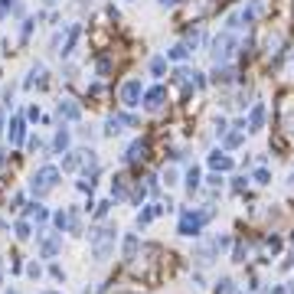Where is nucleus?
Masks as SVG:
<instances>
[{"label": "nucleus", "instance_id": "obj_18", "mask_svg": "<svg viewBox=\"0 0 294 294\" xmlns=\"http://www.w3.org/2000/svg\"><path fill=\"white\" fill-rule=\"evenodd\" d=\"M121 114H111V118L108 121H105V134H108V138H114V134H121Z\"/></svg>", "mask_w": 294, "mask_h": 294}, {"label": "nucleus", "instance_id": "obj_14", "mask_svg": "<svg viewBox=\"0 0 294 294\" xmlns=\"http://www.w3.org/2000/svg\"><path fill=\"white\" fill-rule=\"evenodd\" d=\"M69 141H72V134H69L66 128H59V131H56V138H52V150H56V154H66Z\"/></svg>", "mask_w": 294, "mask_h": 294}, {"label": "nucleus", "instance_id": "obj_24", "mask_svg": "<svg viewBox=\"0 0 294 294\" xmlns=\"http://www.w3.org/2000/svg\"><path fill=\"white\" fill-rule=\"evenodd\" d=\"M13 232H16V239H30V236H33V232H30V219H20Z\"/></svg>", "mask_w": 294, "mask_h": 294}, {"label": "nucleus", "instance_id": "obj_5", "mask_svg": "<svg viewBox=\"0 0 294 294\" xmlns=\"http://www.w3.org/2000/svg\"><path fill=\"white\" fill-rule=\"evenodd\" d=\"M265 121H268V105H265L262 98H255V105H252V108H248V114H245L248 134H258V131L265 128Z\"/></svg>", "mask_w": 294, "mask_h": 294}, {"label": "nucleus", "instance_id": "obj_38", "mask_svg": "<svg viewBox=\"0 0 294 294\" xmlns=\"http://www.w3.org/2000/svg\"><path fill=\"white\" fill-rule=\"evenodd\" d=\"M46 4H49V7H52V4H56V0H46Z\"/></svg>", "mask_w": 294, "mask_h": 294}, {"label": "nucleus", "instance_id": "obj_3", "mask_svg": "<svg viewBox=\"0 0 294 294\" xmlns=\"http://www.w3.org/2000/svg\"><path fill=\"white\" fill-rule=\"evenodd\" d=\"M56 183H59V170L46 164V167H40V170H36V177H33V193H36V196H46Z\"/></svg>", "mask_w": 294, "mask_h": 294}, {"label": "nucleus", "instance_id": "obj_12", "mask_svg": "<svg viewBox=\"0 0 294 294\" xmlns=\"http://www.w3.org/2000/svg\"><path fill=\"white\" fill-rule=\"evenodd\" d=\"M59 245H62V239H59V232H52V236H46L40 242V252H43V258H52L59 252Z\"/></svg>", "mask_w": 294, "mask_h": 294}, {"label": "nucleus", "instance_id": "obj_31", "mask_svg": "<svg viewBox=\"0 0 294 294\" xmlns=\"http://www.w3.org/2000/svg\"><path fill=\"white\" fill-rule=\"evenodd\" d=\"M26 275H30V278H40V275H43V271H40V265H36V262H33V265H30V268H26Z\"/></svg>", "mask_w": 294, "mask_h": 294}, {"label": "nucleus", "instance_id": "obj_15", "mask_svg": "<svg viewBox=\"0 0 294 294\" xmlns=\"http://www.w3.org/2000/svg\"><path fill=\"white\" fill-rule=\"evenodd\" d=\"M190 56H193V52L186 49L183 43H177V46H170V49H167V59H173V62H186Z\"/></svg>", "mask_w": 294, "mask_h": 294}, {"label": "nucleus", "instance_id": "obj_9", "mask_svg": "<svg viewBox=\"0 0 294 294\" xmlns=\"http://www.w3.org/2000/svg\"><path fill=\"white\" fill-rule=\"evenodd\" d=\"M56 111H59V118H66V121H79V118H82V108H79L72 98H62Z\"/></svg>", "mask_w": 294, "mask_h": 294}, {"label": "nucleus", "instance_id": "obj_11", "mask_svg": "<svg viewBox=\"0 0 294 294\" xmlns=\"http://www.w3.org/2000/svg\"><path fill=\"white\" fill-rule=\"evenodd\" d=\"M23 138H26V121H23V114H16L13 124H10V144H13V147H20V144H23Z\"/></svg>", "mask_w": 294, "mask_h": 294}, {"label": "nucleus", "instance_id": "obj_19", "mask_svg": "<svg viewBox=\"0 0 294 294\" xmlns=\"http://www.w3.org/2000/svg\"><path fill=\"white\" fill-rule=\"evenodd\" d=\"M134 252H138V236L128 232V236H124V258L131 262V258H134Z\"/></svg>", "mask_w": 294, "mask_h": 294}, {"label": "nucleus", "instance_id": "obj_40", "mask_svg": "<svg viewBox=\"0 0 294 294\" xmlns=\"http://www.w3.org/2000/svg\"><path fill=\"white\" fill-rule=\"evenodd\" d=\"M46 294H56V291H46Z\"/></svg>", "mask_w": 294, "mask_h": 294}, {"label": "nucleus", "instance_id": "obj_23", "mask_svg": "<svg viewBox=\"0 0 294 294\" xmlns=\"http://www.w3.org/2000/svg\"><path fill=\"white\" fill-rule=\"evenodd\" d=\"M248 190V177L245 173H236L232 177V193H245Z\"/></svg>", "mask_w": 294, "mask_h": 294}, {"label": "nucleus", "instance_id": "obj_35", "mask_svg": "<svg viewBox=\"0 0 294 294\" xmlns=\"http://www.w3.org/2000/svg\"><path fill=\"white\" fill-rule=\"evenodd\" d=\"M288 190H291V193H294V170H291V173H288Z\"/></svg>", "mask_w": 294, "mask_h": 294}, {"label": "nucleus", "instance_id": "obj_28", "mask_svg": "<svg viewBox=\"0 0 294 294\" xmlns=\"http://www.w3.org/2000/svg\"><path fill=\"white\" fill-rule=\"evenodd\" d=\"M108 206H111V200L98 203V209H95V219H105V216H108Z\"/></svg>", "mask_w": 294, "mask_h": 294}, {"label": "nucleus", "instance_id": "obj_8", "mask_svg": "<svg viewBox=\"0 0 294 294\" xmlns=\"http://www.w3.org/2000/svg\"><path fill=\"white\" fill-rule=\"evenodd\" d=\"M209 167H212V173H229L236 167V160L226 154V150H212L209 154Z\"/></svg>", "mask_w": 294, "mask_h": 294}, {"label": "nucleus", "instance_id": "obj_6", "mask_svg": "<svg viewBox=\"0 0 294 294\" xmlns=\"http://www.w3.org/2000/svg\"><path fill=\"white\" fill-rule=\"evenodd\" d=\"M164 105H167V88L164 85H154V88L144 92V108L147 111H160Z\"/></svg>", "mask_w": 294, "mask_h": 294}, {"label": "nucleus", "instance_id": "obj_36", "mask_svg": "<svg viewBox=\"0 0 294 294\" xmlns=\"http://www.w3.org/2000/svg\"><path fill=\"white\" fill-rule=\"evenodd\" d=\"M157 4H160V7H170V4H173V0H157Z\"/></svg>", "mask_w": 294, "mask_h": 294}, {"label": "nucleus", "instance_id": "obj_10", "mask_svg": "<svg viewBox=\"0 0 294 294\" xmlns=\"http://www.w3.org/2000/svg\"><path fill=\"white\" fill-rule=\"evenodd\" d=\"M147 157V141H134V144H128V150H124V160L128 164H138V160Z\"/></svg>", "mask_w": 294, "mask_h": 294}, {"label": "nucleus", "instance_id": "obj_37", "mask_svg": "<svg viewBox=\"0 0 294 294\" xmlns=\"http://www.w3.org/2000/svg\"><path fill=\"white\" fill-rule=\"evenodd\" d=\"M288 242H291V248H294V229H291V239H288Z\"/></svg>", "mask_w": 294, "mask_h": 294}, {"label": "nucleus", "instance_id": "obj_13", "mask_svg": "<svg viewBox=\"0 0 294 294\" xmlns=\"http://www.w3.org/2000/svg\"><path fill=\"white\" fill-rule=\"evenodd\" d=\"M242 144H245V134H242V131H232V128H229L226 134H222V147H226V150H236V147H242Z\"/></svg>", "mask_w": 294, "mask_h": 294}, {"label": "nucleus", "instance_id": "obj_25", "mask_svg": "<svg viewBox=\"0 0 294 294\" xmlns=\"http://www.w3.org/2000/svg\"><path fill=\"white\" fill-rule=\"evenodd\" d=\"M13 4L16 0H0V23H4L7 16H13Z\"/></svg>", "mask_w": 294, "mask_h": 294}, {"label": "nucleus", "instance_id": "obj_1", "mask_svg": "<svg viewBox=\"0 0 294 294\" xmlns=\"http://www.w3.org/2000/svg\"><path fill=\"white\" fill-rule=\"evenodd\" d=\"M209 56H212V66H232L242 56V36L229 33V30H219L209 40Z\"/></svg>", "mask_w": 294, "mask_h": 294}, {"label": "nucleus", "instance_id": "obj_22", "mask_svg": "<svg viewBox=\"0 0 294 294\" xmlns=\"http://www.w3.org/2000/svg\"><path fill=\"white\" fill-rule=\"evenodd\" d=\"M232 262H236V265H242V262H248V245H242V242H236V248H232Z\"/></svg>", "mask_w": 294, "mask_h": 294}, {"label": "nucleus", "instance_id": "obj_32", "mask_svg": "<svg viewBox=\"0 0 294 294\" xmlns=\"http://www.w3.org/2000/svg\"><path fill=\"white\" fill-rule=\"evenodd\" d=\"M52 219H56V229H66V212H56Z\"/></svg>", "mask_w": 294, "mask_h": 294}, {"label": "nucleus", "instance_id": "obj_27", "mask_svg": "<svg viewBox=\"0 0 294 294\" xmlns=\"http://www.w3.org/2000/svg\"><path fill=\"white\" fill-rule=\"evenodd\" d=\"M212 131H216V138H222L229 131V118H216V124H212Z\"/></svg>", "mask_w": 294, "mask_h": 294}, {"label": "nucleus", "instance_id": "obj_30", "mask_svg": "<svg viewBox=\"0 0 294 294\" xmlns=\"http://www.w3.org/2000/svg\"><path fill=\"white\" fill-rule=\"evenodd\" d=\"M49 275H52V278H56V281H66V271H62L59 265H52V268H49Z\"/></svg>", "mask_w": 294, "mask_h": 294}, {"label": "nucleus", "instance_id": "obj_4", "mask_svg": "<svg viewBox=\"0 0 294 294\" xmlns=\"http://www.w3.org/2000/svg\"><path fill=\"white\" fill-rule=\"evenodd\" d=\"M118 98L124 108H134V105H141V98H144V82L141 79H128L121 88H118Z\"/></svg>", "mask_w": 294, "mask_h": 294}, {"label": "nucleus", "instance_id": "obj_2", "mask_svg": "<svg viewBox=\"0 0 294 294\" xmlns=\"http://www.w3.org/2000/svg\"><path fill=\"white\" fill-rule=\"evenodd\" d=\"M88 239H92V255H95V262H105V258L111 255V248H114V229H111V226L95 229Z\"/></svg>", "mask_w": 294, "mask_h": 294}, {"label": "nucleus", "instance_id": "obj_20", "mask_svg": "<svg viewBox=\"0 0 294 294\" xmlns=\"http://www.w3.org/2000/svg\"><path fill=\"white\" fill-rule=\"evenodd\" d=\"M216 294H239V288H236L232 278H219L216 281Z\"/></svg>", "mask_w": 294, "mask_h": 294}, {"label": "nucleus", "instance_id": "obj_7", "mask_svg": "<svg viewBox=\"0 0 294 294\" xmlns=\"http://www.w3.org/2000/svg\"><path fill=\"white\" fill-rule=\"evenodd\" d=\"M275 114H278V118H288V114H294V88H281V92H278Z\"/></svg>", "mask_w": 294, "mask_h": 294}, {"label": "nucleus", "instance_id": "obj_17", "mask_svg": "<svg viewBox=\"0 0 294 294\" xmlns=\"http://www.w3.org/2000/svg\"><path fill=\"white\" fill-rule=\"evenodd\" d=\"M248 180H255L258 186H268V183H271V170H268V167L262 164V167H255V173L248 177Z\"/></svg>", "mask_w": 294, "mask_h": 294}, {"label": "nucleus", "instance_id": "obj_29", "mask_svg": "<svg viewBox=\"0 0 294 294\" xmlns=\"http://www.w3.org/2000/svg\"><path fill=\"white\" fill-rule=\"evenodd\" d=\"M164 183H167V186L177 183V170H173V167H167V170H164Z\"/></svg>", "mask_w": 294, "mask_h": 294}, {"label": "nucleus", "instance_id": "obj_16", "mask_svg": "<svg viewBox=\"0 0 294 294\" xmlns=\"http://www.w3.org/2000/svg\"><path fill=\"white\" fill-rule=\"evenodd\" d=\"M200 167H190V170H186V193H196L200 190Z\"/></svg>", "mask_w": 294, "mask_h": 294}, {"label": "nucleus", "instance_id": "obj_33", "mask_svg": "<svg viewBox=\"0 0 294 294\" xmlns=\"http://www.w3.org/2000/svg\"><path fill=\"white\" fill-rule=\"evenodd\" d=\"M271 294H291V291L284 288V284H275V288H271Z\"/></svg>", "mask_w": 294, "mask_h": 294}, {"label": "nucleus", "instance_id": "obj_21", "mask_svg": "<svg viewBox=\"0 0 294 294\" xmlns=\"http://www.w3.org/2000/svg\"><path fill=\"white\" fill-rule=\"evenodd\" d=\"M167 72V56H154V59H150V75H164Z\"/></svg>", "mask_w": 294, "mask_h": 294}, {"label": "nucleus", "instance_id": "obj_39", "mask_svg": "<svg viewBox=\"0 0 294 294\" xmlns=\"http://www.w3.org/2000/svg\"><path fill=\"white\" fill-rule=\"evenodd\" d=\"M7 294H20V291H7Z\"/></svg>", "mask_w": 294, "mask_h": 294}, {"label": "nucleus", "instance_id": "obj_34", "mask_svg": "<svg viewBox=\"0 0 294 294\" xmlns=\"http://www.w3.org/2000/svg\"><path fill=\"white\" fill-rule=\"evenodd\" d=\"M4 121H7V108H0V138H4Z\"/></svg>", "mask_w": 294, "mask_h": 294}, {"label": "nucleus", "instance_id": "obj_26", "mask_svg": "<svg viewBox=\"0 0 294 294\" xmlns=\"http://www.w3.org/2000/svg\"><path fill=\"white\" fill-rule=\"evenodd\" d=\"M222 183H226V180H222V173H209V177H206V186H209V190H222Z\"/></svg>", "mask_w": 294, "mask_h": 294}]
</instances>
